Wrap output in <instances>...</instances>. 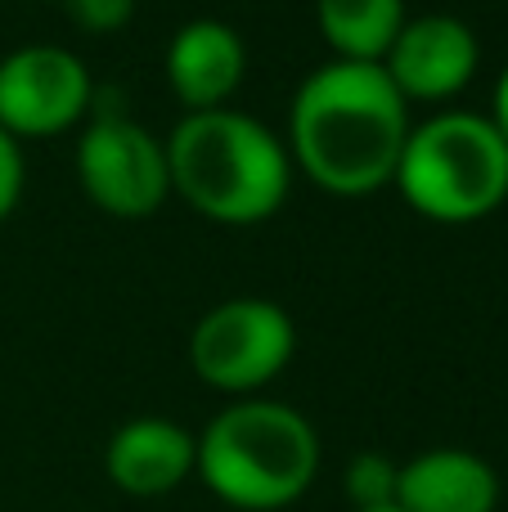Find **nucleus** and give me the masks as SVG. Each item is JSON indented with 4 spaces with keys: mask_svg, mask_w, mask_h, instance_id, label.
<instances>
[{
    "mask_svg": "<svg viewBox=\"0 0 508 512\" xmlns=\"http://www.w3.org/2000/svg\"><path fill=\"white\" fill-rule=\"evenodd\" d=\"M293 153L315 185L369 194L396 176L410 140L405 95L383 63L333 59L302 81L293 99Z\"/></svg>",
    "mask_w": 508,
    "mask_h": 512,
    "instance_id": "nucleus-1",
    "label": "nucleus"
},
{
    "mask_svg": "<svg viewBox=\"0 0 508 512\" xmlns=\"http://www.w3.org/2000/svg\"><path fill=\"white\" fill-rule=\"evenodd\" d=\"M171 185L225 225L266 221L288 194V149L270 126L234 108L185 113L167 140Z\"/></svg>",
    "mask_w": 508,
    "mask_h": 512,
    "instance_id": "nucleus-2",
    "label": "nucleus"
},
{
    "mask_svg": "<svg viewBox=\"0 0 508 512\" xmlns=\"http://www.w3.org/2000/svg\"><path fill=\"white\" fill-rule=\"evenodd\" d=\"M198 477L212 495L248 512H275L306 495L320 468L315 427L279 400H239L198 436Z\"/></svg>",
    "mask_w": 508,
    "mask_h": 512,
    "instance_id": "nucleus-3",
    "label": "nucleus"
},
{
    "mask_svg": "<svg viewBox=\"0 0 508 512\" xmlns=\"http://www.w3.org/2000/svg\"><path fill=\"white\" fill-rule=\"evenodd\" d=\"M396 180L414 212L450 225L477 221L508 198V140L491 117L437 113L410 126Z\"/></svg>",
    "mask_w": 508,
    "mask_h": 512,
    "instance_id": "nucleus-4",
    "label": "nucleus"
},
{
    "mask_svg": "<svg viewBox=\"0 0 508 512\" xmlns=\"http://www.w3.org/2000/svg\"><path fill=\"white\" fill-rule=\"evenodd\" d=\"M293 319L266 297H234L212 306L189 337L198 378L216 391H252L293 360Z\"/></svg>",
    "mask_w": 508,
    "mask_h": 512,
    "instance_id": "nucleus-5",
    "label": "nucleus"
},
{
    "mask_svg": "<svg viewBox=\"0 0 508 512\" xmlns=\"http://www.w3.org/2000/svg\"><path fill=\"white\" fill-rule=\"evenodd\" d=\"M77 176L113 216H149L171 189L167 144H158L122 108H104L77 140Z\"/></svg>",
    "mask_w": 508,
    "mask_h": 512,
    "instance_id": "nucleus-6",
    "label": "nucleus"
},
{
    "mask_svg": "<svg viewBox=\"0 0 508 512\" xmlns=\"http://www.w3.org/2000/svg\"><path fill=\"white\" fill-rule=\"evenodd\" d=\"M95 99L86 63L63 45H23L0 59V126L9 135H54Z\"/></svg>",
    "mask_w": 508,
    "mask_h": 512,
    "instance_id": "nucleus-7",
    "label": "nucleus"
},
{
    "mask_svg": "<svg viewBox=\"0 0 508 512\" xmlns=\"http://www.w3.org/2000/svg\"><path fill=\"white\" fill-rule=\"evenodd\" d=\"M387 77L405 99H446L468 86L477 68V36L455 14H423L396 32L383 54Z\"/></svg>",
    "mask_w": 508,
    "mask_h": 512,
    "instance_id": "nucleus-8",
    "label": "nucleus"
},
{
    "mask_svg": "<svg viewBox=\"0 0 508 512\" xmlns=\"http://www.w3.org/2000/svg\"><path fill=\"white\" fill-rule=\"evenodd\" d=\"M198 441L171 418H131L113 432L104 454V468L117 490L126 495H167L194 472Z\"/></svg>",
    "mask_w": 508,
    "mask_h": 512,
    "instance_id": "nucleus-9",
    "label": "nucleus"
},
{
    "mask_svg": "<svg viewBox=\"0 0 508 512\" xmlns=\"http://www.w3.org/2000/svg\"><path fill=\"white\" fill-rule=\"evenodd\" d=\"M243 77V36L221 18H189L167 45V81L189 113L225 108Z\"/></svg>",
    "mask_w": 508,
    "mask_h": 512,
    "instance_id": "nucleus-10",
    "label": "nucleus"
},
{
    "mask_svg": "<svg viewBox=\"0 0 508 512\" xmlns=\"http://www.w3.org/2000/svg\"><path fill=\"white\" fill-rule=\"evenodd\" d=\"M500 477L482 454L468 450H428L414 454L396 477L401 512H495Z\"/></svg>",
    "mask_w": 508,
    "mask_h": 512,
    "instance_id": "nucleus-11",
    "label": "nucleus"
},
{
    "mask_svg": "<svg viewBox=\"0 0 508 512\" xmlns=\"http://www.w3.org/2000/svg\"><path fill=\"white\" fill-rule=\"evenodd\" d=\"M315 14L338 59L383 63L405 27V0H315Z\"/></svg>",
    "mask_w": 508,
    "mask_h": 512,
    "instance_id": "nucleus-12",
    "label": "nucleus"
},
{
    "mask_svg": "<svg viewBox=\"0 0 508 512\" xmlns=\"http://www.w3.org/2000/svg\"><path fill=\"white\" fill-rule=\"evenodd\" d=\"M396 468L387 454H356L347 463V499L356 512H369V508H392L396 504Z\"/></svg>",
    "mask_w": 508,
    "mask_h": 512,
    "instance_id": "nucleus-13",
    "label": "nucleus"
},
{
    "mask_svg": "<svg viewBox=\"0 0 508 512\" xmlns=\"http://www.w3.org/2000/svg\"><path fill=\"white\" fill-rule=\"evenodd\" d=\"M63 5L86 32H117L135 14V0H63Z\"/></svg>",
    "mask_w": 508,
    "mask_h": 512,
    "instance_id": "nucleus-14",
    "label": "nucleus"
},
{
    "mask_svg": "<svg viewBox=\"0 0 508 512\" xmlns=\"http://www.w3.org/2000/svg\"><path fill=\"white\" fill-rule=\"evenodd\" d=\"M18 194H23V153H18V140L0 126V221L14 212Z\"/></svg>",
    "mask_w": 508,
    "mask_h": 512,
    "instance_id": "nucleus-15",
    "label": "nucleus"
},
{
    "mask_svg": "<svg viewBox=\"0 0 508 512\" xmlns=\"http://www.w3.org/2000/svg\"><path fill=\"white\" fill-rule=\"evenodd\" d=\"M491 122H495V131L508 140V68L500 72V81H495V117Z\"/></svg>",
    "mask_w": 508,
    "mask_h": 512,
    "instance_id": "nucleus-16",
    "label": "nucleus"
},
{
    "mask_svg": "<svg viewBox=\"0 0 508 512\" xmlns=\"http://www.w3.org/2000/svg\"><path fill=\"white\" fill-rule=\"evenodd\" d=\"M369 512H401V508H396V504H392V508H369Z\"/></svg>",
    "mask_w": 508,
    "mask_h": 512,
    "instance_id": "nucleus-17",
    "label": "nucleus"
}]
</instances>
